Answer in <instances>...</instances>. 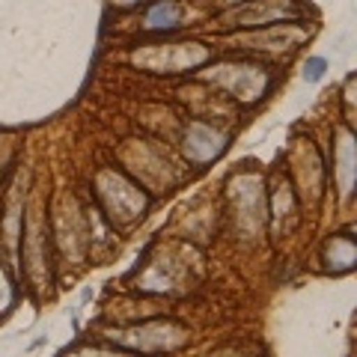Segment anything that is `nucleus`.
<instances>
[{
  "instance_id": "f257e3e1",
  "label": "nucleus",
  "mask_w": 357,
  "mask_h": 357,
  "mask_svg": "<svg viewBox=\"0 0 357 357\" xmlns=\"http://www.w3.org/2000/svg\"><path fill=\"white\" fill-rule=\"evenodd\" d=\"M173 21H176V6L167 3V0L149 13V24L152 27H173Z\"/></svg>"
},
{
  "instance_id": "f03ea898",
  "label": "nucleus",
  "mask_w": 357,
  "mask_h": 357,
  "mask_svg": "<svg viewBox=\"0 0 357 357\" xmlns=\"http://www.w3.org/2000/svg\"><path fill=\"white\" fill-rule=\"evenodd\" d=\"M325 69H328V60H325V57H310V60H307V66H304V81H307V84L321 81V75H325Z\"/></svg>"
}]
</instances>
